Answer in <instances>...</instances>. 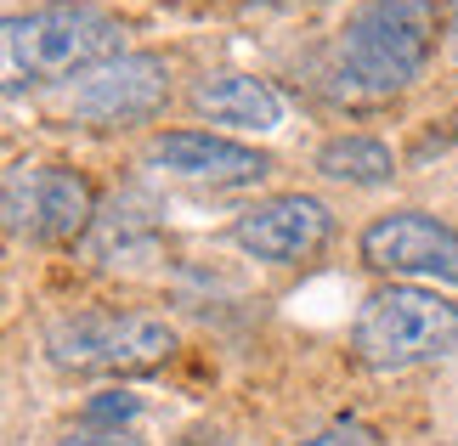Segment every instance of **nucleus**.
Returning a JSON list of instances; mask_svg holds the SVG:
<instances>
[{"label": "nucleus", "instance_id": "obj_1", "mask_svg": "<svg viewBox=\"0 0 458 446\" xmlns=\"http://www.w3.org/2000/svg\"><path fill=\"white\" fill-rule=\"evenodd\" d=\"M436 57L430 0H362L334 40V80L351 102L402 97Z\"/></svg>", "mask_w": 458, "mask_h": 446}, {"label": "nucleus", "instance_id": "obj_2", "mask_svg": "<svg viewBox=\"0 0 458 446\" xmlns=\"http://www.w3.org/2000/svg\"><path fill=\"white\" fill-rule=\"evenodd\" d=\"M119 51H125V29L102 6L57 0V6H34V12L6 17V74H12V85H23V80L57 85V80L91 74V68L114 63Z\"/></svg>", "mask_w": 458, "mask_h": 446}, {"label": "nucleus", "instance_id": "obj_3", "mask_svg": "<svg viewBox=\"0 0 458 446\" xmlns=\"http://www.w3.org/2000/svg\"><path fill=\"white\" fill-rule=\"evenodd\" d=\"M351 350L374 373H408L458 350V306L425 282H391L362 299L351 323Z\"/></svg>", "mask_w": 458, "mask_h": 446}, {"label": "nucleus", "instance_id": "obj_4", "mask_svg": "<svg viewBox=\"0 0 458 446\" xmlns=\"http://www.w3.org/2000/svg\"><path fill=\"white\" fill-rule=\"evenodd\" d=\"M51 367L80 379H131L175 356V328L153 311H80L46 333Z\"/></svg>", "mask_w": 458, "mask_h": 446}, {"label": "nucleus", "instance_id": "obj_5", "mask_svg": "<svg viewBox=\"0 0 458 446\" xmlns=\"http://www.w3.org/2000/svg\"><path fill=\"white\" fill-rule=\"evenodd\" d=\"M97 226V187L74 164H17L6 175V231L29 243H74Z\"/></svg>", "mask_w": 458, "mask_h": 446}, {"label": "nucleus", "instance_id": "obj_6", "mask_svg": "<svg viewBox=\"0 0 458 446\" xmlns=\"http://www.w3.org/2000/svg\"><path fill=\"white\" fill-rule=\"evenodd\" d=\"M170 102V68L153 51H119L114 63L80 74V85L68 91L63 114L85 124V130H131L148 124Z\"/></svg>", "mask_w": 458, "mask_h": 446}, {"label": "nucleus", "instance_id": "obj_7", "mask_svg": "<svg viewBox=\"0 0 458 446\" xmlns=\"http://www.w3.org/2000/svg\"><path fill=\"white\" fill-rule=\"evenodd\" d=\"M362 265L391 277H425L458 289V226L425 215V209H391V215L362 226Z\"/></svg>", "mask_w": 458, "mask_h": 446}, {"label": "nucleus", "instance_id": "obj_8", "mask_svg": "<svg viewBox=\"0 0 458 446\" xmlns=\"http://www.w3.org/2000/svg\"><path fill=\"white\" fill-rule=\"evenodd\" d=\"M328 238L334 215L311 192H277V198H260L233 221V243L267 265H306L328 248Z\"/></svg>", "mask_w": 458, "mask_h": 446}, {"label": "nucleus", "instance_id": "obj_9", "mask_svg": "<svg viewBox=\"0 0 458 446\" xmlns=\"http://www.w3.org/2000/svg\"><path fill=\"white\" fill-rule=\"evenodd\" d=\"M148 158L165 175L187 187H255L272 175V158L255 153L250 141H233V136H209V130H165L153 136Z\"/></svg>", "mask_w": 458, "mask_h": 446}, {"label": "nucleus", "instance_id": "obj_10", "mask_svg": "<svg viewBox=\"0 0 458 446\" xmlns=\"http://www.w3.org/2000/svg\"><path fill=\"white\" fill-rule=\"evenodd\" d=\"M192 108L216 124H233V130H277L284 124V102L267 80L238 74V68H221V74H204L192 85Z\"/></svg>", "mask_w": 458, "mask_h": 446}, {"label": "nucleus", "instance_id": "obj_11", "mask_svg": "<svg viewBox=\"0 0 458 446\" xmlns=\"http://www.w3.org/2000/svg\"><path fill=\"white\" fill-rule=\"evenodd\" d=\"M317 170L328 181H345V187H385L396 175V153L385 147L379 136H362V130H345V136H328L317 147Z\"/></svg>", "mask_w": 458, "mask_h": 446}, {"label": "nucleus", "instance_id": "obj_12", "mask_svg": "<svg viewBox=\"0 0 458 446\" xmlns=\"http://www.w3.org/2000/svg\"><path fill=\"white\" fill-rule=\"evenodd\" d=\"M294 446H379V430L362 424V418H334V424H323L317 435L294 441Z\"/></svg>", "mask_w": 458, "mask_h": 446}, {"label": "nucleus", "instance_id": "obj_13", "mask_svg": "<svg viewBox=\"0 0 458 446\" xmlns=\"http://www.w3.org/2000/svg\"><path fill=\"white\" fill-rule=\"evenodd\" d=\"M57 446H142L131 430H97V424H80V430H68Z\"/></svg>", "mask_w": 458, "mask_h": 446}, {"label": "nucleus", "instance_id": "obj_14", "mask_svg": "<svg viewBox=\"0 0 458 446\" xmlns=\"http://www.w3.org/2000/svg\"><path fill=\"white\" fill-rule=\"evenodd\" d=\"M442 34H447V57L458 63V0H447V29Z\"/></svg>", "mask_w": 458, "mask_h": 446}, {"label": "nucleus", "instance_id": "obj_15", "mask_svg": "<svg viewBox=\"0 0 458 446\" xmlns=\"http://www.w3.org/2000/svg\"><path fill=\"white\" fill-rule=\"evenodd\" d=\"M187 446H226V441H209V435H199V441H187Z\"/></svg>", "mask_w": 458, "mask_h": 446}]
</instances>
